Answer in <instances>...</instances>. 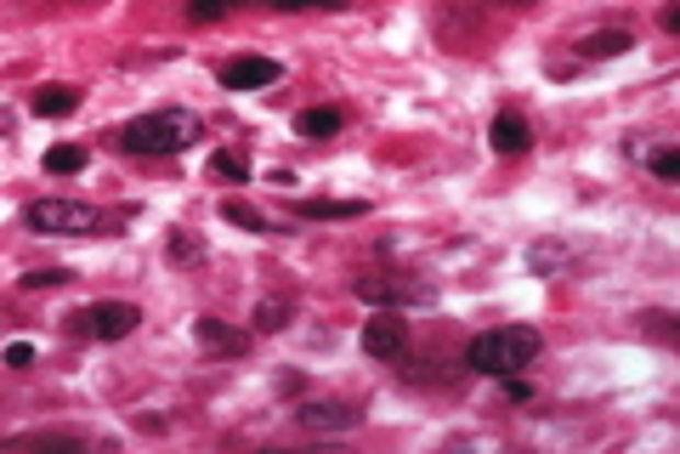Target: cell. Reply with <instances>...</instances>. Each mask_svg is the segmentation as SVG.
Instances as JSON below:
<instances>
[{"label":"cell","mask_w":680,"mask_h":454,"mask_svg":"<svg viewBox=\"0 0 680 454\" xmlns=\"http://www.w3.org/2000/svg\"><path fill=\"white\" fill-rule=\"evenodd\" d=\"M539 352H544V336L533 330V324H499V330H483L465 347V370L505 381V375H522Z\"/></svg>","instance_id":"obj_1"},{"label":"cell","mask_w":680,"mask_h":454,"mask_svg":"<svg viewBox=\"0 0 680 454\" xmlns=\"http://www.w3.org/2000/svg\"><path fill=\"white\" fill-rule=\"evenodd\" d=\"M136 324H143L136 302H91L80 313H68V330L86 341H125V336H136Z\"/></svg>","instance_id":"obj_5"},{"label":"cell","mask_w":680,"mask_h":454,"mask_svg":"<svg viewBox=\"0 0 680 454\" xmlns=\"http://www.w3.org/2000/svg\"><path fill=\"white\" fill-rule=\"evenodd\" d=\"M211 177H222V182H245V177H250L245 154H233V148H216V154H211Z\"/></svg>","instance_id":"obj_20"},{"label":"cell","mask_w":680,"mask_h":454,"mask_svg":"<svg viewBox=\"0 0 680 454\" xmlns=\"http://www.w3.org/2000/svg\"><path fill=\"white\" fill-rule=\"evenodd\" d=\"M165 256H170V262L199 268V262H204V239H199V234H188V227H177V234L165 239Z\"/></svg>","instance_id":"obj_17"},{"label":"cell","mask_w":680,"mask_h":454,"mask_svg":"<svg viewBox=\"0 0 680 454\" xmlns=\"http://www.w3.org/2000/svg\"><path fill=\"white\" fill-rule=\"evenodd\" d=\"M227 7H233V0H188V12H193L199 23H216V18H227Z\"/></svg>","instance_id":"obj_24"},{"label":"cell","mask_w":680,"mask_h":454,"mask_svg":"<svg viewBox=\"0 0 680 454\" xmlns=\"http://www.w3.org/2000/svg\"><path fill=\"white\" fill-rule=\"evenodd\" d=\"M63 279H68V268H34V273H23L29 290H57Z\"/></svg>","instance_id":"obj_23"},{"label":"cell","mask_w":680,"mask_h":454,"mask_svg":"<svg viewBox=\"0 0 680 454\" xmlns=\"http://www.w3.org/2000/svg\"><path fill=\"white\" fill-rule=\"evenodd\" d=\"M295 420L306 432H352V427H363V404H340V398H306L301 409H295Z\"/></svg>","instance_id":"obj_7"},{"label":"cell","mask_w":680,"mask_h":454,"mask_svg":"<svg viewBox=\"0 0 680 454\" xmlns=\"http://www.w3.org/2000/svg\"><path fill=\"white\" fill-rule=\"evenodd\" d=\"M222 222L245 227V234H272V222H267L256 205H245V200H222Z\"/></svg>","instance_id":"obj_16"},{"label":"cell","mask_w":680,"mask_h":454,"mask_svg":"<svg viewBox=\"0 0 680 454\" xmlns=\"http://www.w3.org/2000/svg\"><path fill=\"white\" fill-rule=\"evenodd\" d=\"M290 302L284 296H267V302H256V330L261 336H279V330H290Z\"/></svg>","instance_id":"obj_15"},{"label":"cell","mask_w":680,"mask_h":454,"mask_svg":"<svg viewBox=\"0 0 680 454\" xmlns=\"http://www.w3.org/2000/svg\"><path fill=\"white\" fill-rule=\"evenodd\" d=\"M29 109L41 114V120H68V114L80 109V91H75V86H41Z\"/></svg>","instance_id":"obj_13"},{"label":"cell","mask_w":680,"mask_h":454,"mask_svg":"<svg viewBox=\"0 0 680 454\" xmlns=\"http://www.w3.org/2000/svg\"><path fill=\"white\" fill-rule=\"evenodd\" d=\"M193 137H199V114H188V109H154V114H136V120L125 125L120 148L159 159V154H182Z\"/></svg>","instance_id":"obj_2"},{"label":"cell","mask_w":680,"mask_h":454,"mask_svg":"<svg viewBox=\"0 0 680 454\" xmlns=\"http://www.w3.org/2000/svg\"><path fill=\"white\" fill-rule=\"evenodd\" d=\"M646 166H653L658 182H680V154H675V148H658L653 159H646Z\"/></svg>","instance_id":"obj_21"},{"label":"cell","mask_w":680,"mask_h":454,"mask_svg":"<svg viewBox=\"0 0 680 454\" xmlns=\"http://www.w3.org/2000/svg\"><path fill=\"white\" fill-rule=\"evenodd\" d=\"M488 148H494V154H528V148H533V125H528L522 114H494Z\"/></svg>","instance_id":"obj_10"},{"label":"cell","mask_w":680,"mask_h":454,"mask_svg":"<svg viewBox=\"0 0 680 454\" xmlns=\"http://www.w3.org/2000/svg\"><path fill=\"white\" fill-rule=\"evenodd\" d=\"M528 268H533L539 279H551L556 268H567V245H556V239H551V245H528Z\"/></svg>","instance_id":"obj_18"},{"label":"cell","mask_w":680,"mask_h":454,"mask_svg":"<svg viewBox=\"0 0 680 454\" xmlns=\"http://www.w3.org/2000/svg\"><path fill=\"white\" fill-rule=\"evenodd\" d=\"M630 46H635L630 29H596V35L578 41V57H585V63H612V57H624Z\"/></svg>","instance_id":"obj_11"},{"label":"cell","mask_w":680,"mask_h":454,"mask_svg":"<svg viewBox=\"0 0 680 454\" xmlns=\"http://www.w3.org/2000/svg\"><path fill=\"white\" fill-rule=\"evenodd\" d=\"M46 171H52V177H75V171H86V148H75V143L52 148V154H46Z\"/></svg>","instance_id":"obj_19"},{"label":"cell","mask_w":680,"mask_h":454,"mask_svg":"<svg viewBox=\"0 0 680 454\" xmlns=\"http://www.w3.org/2000/svg\"><path fill=\"white\" fill-rule=\"evenodd\" d=\"M340 125H347V114H340V109H301V114H295V132H301L306 143H324V137H335Z\"/></svg>","instance_id":"obj_14"},{"label":"cell","mask_w":680,"mask_h":454,"mask_svg":"<svg viewBox=\"0 0 680 454\" xmlns=\"http://www.w3.org/2000/svg\"><path fill=\"white\" fill-rule=\"evenodd\" d=\"M216 80L227 91H261L272 80H284V63H272V57H233V63H222V69H216Z\"/></svg>","instance_id":"obj_8"},{"label":"cell","mask_w":680,"mask_h":454,"mask_svg":"<svg viewBox=\"0 0 680 454\" xmlns=\"http://www.w3.org/2000/svg\"><path fill=\"white\" fill-rule=\"evenodd\" d=\"M363 352L381 359V364H397L408 352V318H397V307H386L381 318H369L363 324Z\"/></svg>","instance_id":"obj_6"},{"label":"cell","mask_w":680,"mask_h":454,"mask_svg":"<svg viewBox=\"0 0 680 454\" xmlns=\"http://www.w3.org/2000/svg\"><path fill=\"white\" fill-rule=\"evenodd\" d=\"M7 364H12V370H29V364H34V347H29V341H12V347H7Z\"/></svg>","instance_id":"obj_26"},{"label":"cell","mask_w":680,"mask_h":454,"mask_svg":"<svg viewBox=\"0 0 680 454\" xmlns=\"http://www.w3.org/2000/svg\"><path fill=\"white\" fill-rule=\"evenodd\" d=\"M352 296L369 302V307H431L437 290L420 284V279H408V273H358Z\"/></svg>","instance_id":"obj_4"},{"label":"cell","mask_w":680,"mask_h":454,"mask_svg":"<svg viewBox=\"0 0 680 454\" xmlns=\"http://www.w3.org/2000/svg\"><path fill=\"white\" fill-rule=\"evenodd\" d=\"M505 393H510V398H517V404H528V398H533V386H528L522 375H505Z\"/></svg>","instance_id":"obj_27"},{"label":"cell","mask_w":680,"mask_h":454,"mask_svg":"<svg viewBox=\"0 0 680 454\" xmlns=\"http://www.w3.org/2000/svg\"><path fill=\"white\" fill-rule=\"evenodd\" d=\"M193 336H199V347H211V352H233V359H245L250 352V336L245 330H233V324H222V318H193Z\"/></svg>","instance_id":"obj_9"},{"label":"cell","mask_w":680,"mask_h":454,"mask_svg":"<svg viewBox=\"0 0 680 454\" xmlns=\"http://www.w3.org/2000/svg\"><path fill=\"white\" fill-rule=\"evenodd\" d=\"M301 222H347V216H363L369 205L363 200H295L290 205Z\"/></svg>","instance_id":"obj_12"},{"label":"cell","mask_w":680,"mask_h":454,"mask_svg":"<svg viewBox=\"0 0 680 454\" xmlns=\"http://www.w3.org/2000/svg\"><path fill=\"white\" fill-rule=\"evenodd\" d=\"M641 330L658 341H675V313H641Z\"/></svg>","instance_id":"obj_22"},{"label":"cell","mask_w":680,"mask_h":454,"mask_svg":"<svg viewBox=\"0 0 680 454\" xmlns=\"http://www.w3.org/2000/svg\"><path fill=\"white\" fill-rule=\"evenodd\" d=\"M23 227H34V234H57V239H80V234H102V211H91L80 200H29Z\"/></svg>","instance_id":"obj_3"},{"label":"cell","mask_w":680,"mask_h":454,"mask_svg":"<svg viewBox=\"0 0 680 454\" xmlns=\"http://www.w3.org/2000/svg\"><path fill=\"white\" fill-rule=\"evenodd\" d=\"M267 7H279V12H306V7H347V0H267Z\"/></svg>","instance_id":"obj_25"}]
</instances>
